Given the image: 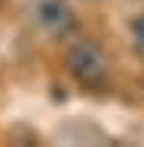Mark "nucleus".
Returning <instances> with one entry per match:
<instances>
[{
  "label": "nucleus",
  "instance_id": "7ed1b4c3",
  "mask_svg": "<svg viewBox=\"0 0 144 147\" xmlns=\"http://www.w3.org/2000/svg\"><path fill=\"white\" fill-rule=\"evenodd\" d=\"M131 32H135V42H138V48L144 51V13L135 19V26H131Z\"/></svg>",
  "mask_w": 144,
  "mask_h": 147
},
{
  "label": "nucleus",
  "instance_id": "f03ea898",
  "mask_svg": "<svg viewBox=\"0 0 144 147\" xmlns=\"http://www.w3.org/2000/svg\"><path fill=\"white\" fill-rule=\"evenodd\" d=\"M39 22L48 32H67L74 26V13L64 0H42L39 3Z\"/></svg>",
  "mask_w": 144,
  "mask_h": 147
},
{
  "label": "nucleus",
  "instance_id": "f257e3e1",
  "mask_svg": "<svg viewBox=\"0 0 144 147\" xmlns=\"http://www.w3.org/2000/svg\"><path fill=\"white\" fill-rule=\"evenodd\" d=\"M67 67H70V77L87 90H103L109 83V61L103 55V48L93 42H80L70 48Z\"/></svg>",
  "mask_w": 144,
  "mask_h": 147
}]
</instances>
